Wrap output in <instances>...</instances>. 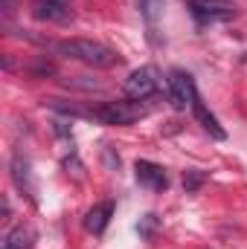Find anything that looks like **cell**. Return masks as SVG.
Segmentation results:
<instances>
[{"label":"cell","mask_w":247,"mask_h":249,"mask_svg":"<svg viewBox=\"0 0 247 249\" xmlns=\"http://www.w3.org/2000/svg\"><path fill=\"white\" fill-rule=\"evenodd\" d=\"M53 53H59L64 58H73V61H82L87 67H96V70H108L114 64H120V55L99 44V41H87V38H70V41H56V44H47Z\"/></svg>","instance_id":"cell-1"},{"label":"cell","mask_w":247,"mask_h":249,"mask_svg":"<svg viewBox=\"0 0 247 249\" xmlns=\"http://www.w3.org/2000/svg\"><path fill=\"white\" fill-rule=\"evenodd\" d=\"M189 12L195 18V23L204 26H215V23H227L239 15L233 0H189Z\"/></svg>","instance_id":"cell-2"},{"label":"cell","mask_w":247,"mask_h":249,"mask_svg":"<svg viewBox=\"0 0 247 249\" xmlns=\"http://www.w3.org/2000/svg\"><path fill=\"white\" fill-rule=\"evenodd\" d=\"M198 96V87H195V78L186 72V70H172L169 78H166V99L175 110H186L192 107Z\"/></svg>","instance_id":"cell-3"},{"label":"cell","mask_w":247,"mask_h":249,"mask_svg":"<svg viewBox=\"0 0 247 249\" xmlns=\"http://www.w3.org/2000/svg\"><path fill=\"white\" fill-rule=\"evenodd\" d=\"M157 90H160V75H157L154 67H140L125 78V96L128 99L145 102V99L157 96Z\"/></svg>","instance_id":"cell-4"},{"label":"cell","mask_w":247,"mask_h":249,"mask_svg":"<svg viewBox=\"0 0 247 249\" xmlns=\"http://www.w3.org/2000/svg\"><path fill=\"white\" fill-rule=\"evenodd\" d=\"M134 174H137V183L151 191H166L169 188V174L163 165L151 162V160H137L134 162Z\"/></svg>","instance_id":"cell-5"},{"label":"cell","mask_w":247,"mask_h":249,"mask_svg":"<svg viewBox=\"0 0 247 249\" xmlns=\"http://www.w3.org/2000/svg\"><path fill=\"white\" fill-rule=\"evenodd\" d=\"M35 20H47V23H67L73 18L70 0H38L32 6Z\"/></svg>","instance_id":"cell-6"},{"label":"cell","mask_w":247,"mask_h":249,"mask_svg":"<svg viewBox=\"0 0 247 249\" xmlns=\"http://www.w3.org/2000/svg\"><path fill=\"white\" fill-rule=\"evenodd\" d=\"M111 214H114V200H105V203H96L87 214H84V229L90 235H105L108 223H111Z\"/></svg>","instance_id":"cell-7"},{"label":"cell","mask_w":247,"mask_h":249,"mask_svg":"<svg viewBox=\"0 0 247 249\" xmlns=\"http://www.w3.org/2000/svg\"><path fill=\"white\" fill-rule=\"evenodd\" d=\"M12 180H15V186L21 188L23 194H29V200L35 203V183H32V168H29V160H26L21 151L12 157Z\"/></svg>","instance_id":"cell-8"},{"label":"cell","mask_w":247,"mask_h":249,"mask_svg":"<svg viewBox=\"0 0 247 249\" xmlns=\"http://www.w3.org/2000/svg\"><path fill=\"white\" fill-rule=\"evenodd\" d=\"M192 113H195V119L201 122V127H204L212 139H218V142H221V139H227V130H224V127L218 124V119L206 110V105L201 102V96H195V102H192Z\"/></svg>","instance_id":"cell-9"},{"label":"cell","mask_w":247,"mask_h":249,"mask_svg":"<svg viewBox=\"0 0 247 249\" xmlns=\"http://www.w3.org/2000/svg\"><path fill=\"white\" fill-rule=\"evenodd\" d=\"M32 244H35V229H32V226H26V223H18L15 229H9V232H6L3 247H0V249H29Z\"/></svg>","instance_id":"cell-10"},{"label":"cell","mask_w":247,"mask_h":249,"mask_svg":"<svg viewBox=\"0 0 247 249\" xmlns=\"http://www.w3.org/2000/svg\"><path fill=\"white\" fill-rule=\"evenodd\" d=\"M163 6H166V0H137V9H140L143 20H145L151 29H154L157 20L163 18Z\"/></svg>","instance_id":"cell-11"},{"label":"cell","mask_w":247,"mask_h":249,"mask_svg":"<svg viewBox=\"0 0 247 249\" xmlns=\"http://www.w3.org/2000/svg\"><path fill=\"white\" fill-rule=\"evenodd\" d=\"M157 226H160V217L148 212V214H143V217L137 220V235H140L143 241H151L154 232H157Z\"/></svg>","instance_id":"cell-12"},{"label":"cell","mask_w":247,"mask_h":249,"mask_svg":"<svg viewBox=\"0 0 247 249\" xmlns=\"http://www.w3.org/2000/svg\"><path fill=\"white\" fill-rule=\"evenodd\" d=\"M206 183V171H198V168H186L184 171V188L186 194H195L198 188Z\"/></svg>","instance_id":"cell-13"},{"label":"cell","mask_w":247,"mask_h":249,"mask_svg":"<svg viewBox=\"0 0 247 249\" xmlns=\"http://www.w3.org/2000/svg\"><path fill=\"white\" fill-rule=\"evenodd\" d=\"M64 84L73 87V90H102V84L93 81V78H67Z\"/></svg>","instance_id":"cell-14"},{"label":"cell","mask_w":247,"mask_h":249,"mask_svg":"<svg viewBox=\"0 0 247 249\" xmlns=\"http://www.w3.org/2000/svg\"><path fill=\"white\" fill-rule=\"evenodd\" d=\"M32 72H35V75H53L56 67H53V61H47V58H38L35 67H32Z\"/></svg>","instance_id":"cell-15"},{"label":"cell","mask_w":247,"mask_h":249,"mask_svg":"<svg viewBox=\"0 0 247 249\" xmlns=\"http://www.w3.org/2000/svg\"><path fill=\"white\" fill-rule=\"evenodd\" d=\"M53 130H56L59 136H70V127H67V122H53Z\"/></svg>","instance_id":"cell-16"},{"label":"cell","mask_w":247,"mask_h":249,"mask_svg":"<svg viewBox=\"0 0 247 249\" xmlns=\"http://www.w3.org/2000/svg\"><path fill=\"white\" fill-rule=\"evenodd\" d=\"M12 214V203H9V197H3V217H9Z\"/></svg>","instance_id":"cell-17"},{"label":"cell","mask_w":247,"mask_h":249,"mask_svg":"<svg viewBox=\"0 0 247 249\" xmlns=\"http://www.w3.org/2000/svg\"><path fill=\"white\" fill-rule=\"evenodd\" d=\"M242 61H245V64H247V53H245V58H242Z\"/></svg>","instance_id":"cell-18"}]
</instances>
